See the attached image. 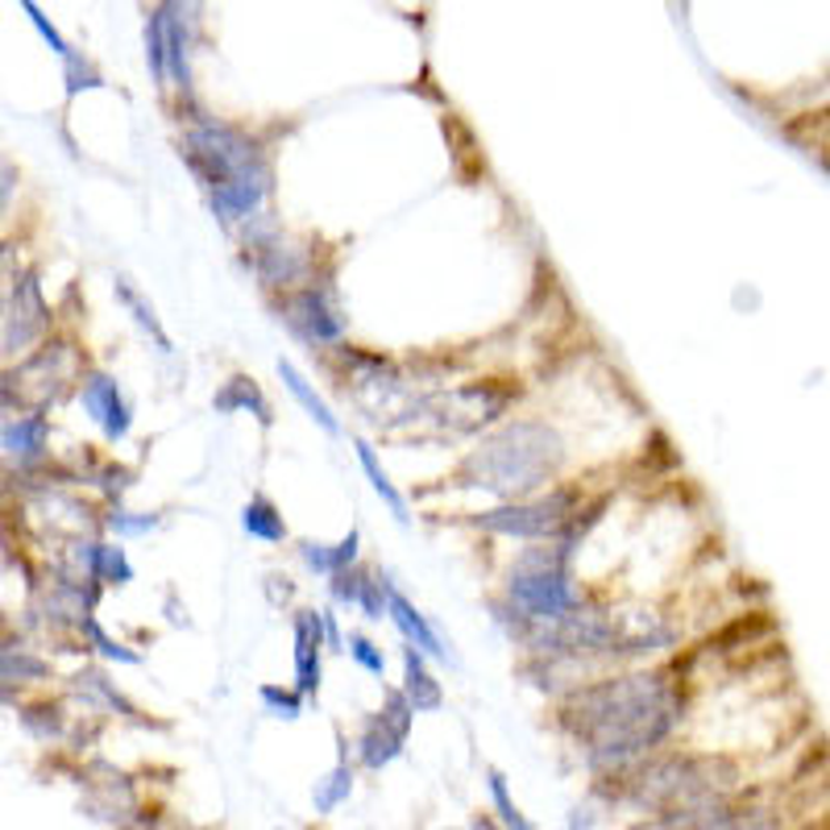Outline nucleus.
<instances>
[{"label":"nucleus","instance_id":"obj_1","mask_svg":"<svg viewBox=\"0 0 830 830\" xmlns=\"http://www.w3.org/2000/svg\"><path fill=\"white\" fill-rule=\"evenodd\" d=\"M686 719V677L677 664L594 673L557 698V727L578 743L594 777L631 768L664 748Z\"/></svg>","mask_w":830,"mask_h":830},{"label":"nucleus","instance_id":"obj_2","mask_svg":"<svg viewBox=\"0 0 830 830\" xmlns=\"http://www.w3.org/2000/svg\"><path fill=\"white\" fill-rule=\"evenodd\" d=\"M179 158L196 188L204 191L208 212L233 237L250 217L274 200V150L262 133L204 112L196 100H179Z\"/></svg>","mask_w":830,"mask_h":830},{"label":"nucleus","instance_id":"obj_3","mask_svg":"<svg viewBox=\"0 0 830 830\" xmlns=\"http://www.w3.org/2000/svg\"><path fill=\"white\" fill-rule=\"evenodd\" d=\"M564 466H569V440L561 437L557 423L544 416H511V420L494 423L470 453L461 457L449 486L482 490L499 502H516L561 482Z\"/></svg>","mask_w":830,"mask_h":830},{"label":"nucleus","instance_id":"obj_4","mask_svg":"<svg viewBox=\"0 0 830 830\" xmlns=\"http://www.w3.org/2000/svg\"><path fill=\"white\" fill-rule=\"evenodd\" d=\"M586 602H590V586L578 573V557L564 552L557 540L523 544L499 578V590L486 598L490 619L516 648L532 627L561 623L564 614H573Z\"/></svg>","mask_w":830,"mask_h":830},{"label":"nucleus","instance_id":"obj_5","mask_svg":"<svg viewBox=\"0 0 830 830\" xmlns=\"http://www.w3.org/2000/svg\"><path fill=\"white\" fill-rule=\"evenodd\" d=\"M598 793L652 818L664 810H686L706 801H731L739 784V768L727 756H698V752H660L643 756L631 768L598 777Z\"/></svg>","mask_w":830,"mask_h":830},{"label":"nucleus","instance_id":"obj_6","mask_svg":"<svg viewBox=\"0 0 830 830\" xmlns=\"http://www.w3.org/2000/svg\"><path fill=\"white\" fill-rule=\"evenodd\" d=\"M237 258L250 270V279L258 282L262 299L296 291L308 279H316L324 267L341 262V253L329 250L320 237L312 233H287L282 220L274 217V208H262L258 217H250L233 233Z\"/></svg>","mask_w":830,"mask_h":830},{"label":"nucleus","instance_id":"obj_7","mask_svg":"<svg viewBox=\"0 0 830 830\" xmlns=\"http://www.w3.org/2000/svg\"><path fill=\"white\" fill-rule=\"evenodd\" d=\"M590 494H594V490L586 482L561 478V482H552L549 490H540L532 499L494 502V507H486V511H470L461 523H466L470 532L494 536V540L544 544V540H557V536L569 528V519L590 502Z\"/></svg>","mask_w":830,"mask_h":830},{"label":"nucleus","instance_id":"obj_8","mask_svg":"<svg viewBox=\"0 0 830 830\" xmlns=\"http://www.w3.org/2000/svg\"><path fill=\"white\" fill-rule=\"evenodd\" d=\"M337 267H341V262L324 267L316 279H308L303 287H296V291H282V296L267 299L270 316H274L282 329L291 332V341H299L312 358H320V353L337 349L341 341H349V316H346V303H341Z\"/></svg>","mask_w":830,"mask_h":830},{"label":"nucleus","instance_id":"obj_9","mask_svg":"<svg viewBox=\"0 0 830 830\" xmlns=\"http://www.w3.org/2000/svg\"><path fill=\"white\" fill-rule=\"evenodd\" d=\"M411 727H416V706L408 702V693L399 686L382 690V706L361 722L358 731V764L370 768V772H382L391 760L408 752Z\"/></svg>","mask_w":830,"mask_h":830},{"label":"nucleus","instance_id":"obj_10","mask_svg":"<svg viewBox=\"0 0 830 830\" xmlns=\"http://www.w3.org/2000/svg\"><path fill=\"white\" fill-rule=\"evenodd\" d=\"M50 332V308L42 299V287H38V274L33 270H21L9 291V303H4V332H0V349L4 353H26L30 346H38Z\"/></svg>","mask_w":830,"mask_h":830},{"label":"nucleus","instance_id":"obj_11","mask_svg":"<svg viewBox=\"0 0 830 830\" xmlns=\"http://www.w3.org/2000/svg\"><path fill=\"white\" fill-rule=\"evenodd\" d=\"M79 403L88 411V420L100 423V432H104L109 444H121L133 432V403L126 399L121 382L109 370H96V366L83 370V378H79Z\"/></svg>","mask_w":830,"mask_h":830},{"label":"nucleus","instance_id":"obj_12","mask_svg":"<svg viewBox=\"0 0 830 830\" xmlns=\"http://www.w3.org/2000/svg\"><path fill=\"white\" fill-rule=\"evenodd\" d=\"M291 640H296V681L291 686L303 698H316L324 686V657H329L320 607H296L291 611Z\"/></svg>","mask_w":830,"mask_h":830},{"label":"nucleus","instance_id":"obj_13","mask_svg":"<svg viewBox=\"0 0 830 830\" xmlns=\"http://www.w3.org/2000/svg\"><path fill=\"white\" fill-rule=\"evenodd\" d=\"M387 619L394 623V631L403 636V643H411V648H420L428 660H440V664H453V643L444 640L437 631V623L428 619V614L411 602L399 586H391V602H387Z\"/></svg>","mask_w":830,"mask_h":830},{"label":"nucleus","instance_id":"obj_14","mask_svg":"<svg viewBox=\"0 0 830 830\" xmlns=\"http://www.w3.org/2000/svg\"><path fill=\"white\" fill-rule=\"evenodd\" d=\"M47 440H50V420L47 411H21L0 428V449L9 461H17V470H33L47 461Z\"/></svg>","mask_w":830,"mask_h":830},{"label":"nucleus","instance_id":"obj_15","mask_svg":"<svg viewBox=\"0 0 830 830\" xmlns=\"http://www.w3.org/2000/svg\"><path fill=\"white\" fill-rule=\"evenodd\" d=\"M212 411H217V416H246V411H250L267 432L274 428V403H270V394L262 391L258 378L241 374V370L229 374L217 391H212Z\"/></svg>","mask_w":830,"mask_h":830},{"label":"nucleus","instance_id":"obj_16","mask_svg":"<svg viewBox=\"0 0 830 830\" xmlns=\"http://www.w3.org/2000/svg\"><path fill=\"white\" fill-rule=\"evenodd\" d=\"M274 370H279V378H282V387H287V394L296 399L299 408L308 411V420H312L316 428L324 432V437H346V423L337 420V411L329 408V399H324V394L316 391V382H312L308 374H303V370H299L296 361H291V358H279V366H274Z\"/></svg>","mask_w":830,"mask_h":830},{"label":"nucleus","instance_id":"obj_17","mask_svg":"<svg viewBox=\"0 0 830 830\" xmlns=\"http://www.w3.org/2000/svg\"><path fill=\"white\" fill-rule=\"evenodd\" d=\"M241 532L258 540V544H270V549H282V544L296 540L291 528H287V519H282V507L270 499L267 490H253L250 502L241 507Z\"/></svg>","mask_w":830,"mask_h":830},{"label":"nucleus","instance_id":"obj_18","mask_svg":"<svg viewBox=\"0 0 830 830\" xmlns=\"http://www.w3.org/2000/svg\"><path fill=\"white\" fill-rule=\"evenodd\" d=\"M353 449H358V466H361V473H366L370 490H374L378 499H382V507L391 511L399 528H411V502H408V494H403V490L391 482V473L382 470V461H378V449L366 437H353Z\"/></svg>","mask_w":830,"mask_h":830},{"label":"nucleus","instance_id":"obj_19","mask_svg":"<svg viewBox=\"0 0 830 830\" xmlns=\"http://www.w3.org/2000/svg\"><path fill=\"white\" fill-rule=\"evenodd\" d=\"M399 657H403V686L399 690L408 693L416 714H437L440 706H444V690H440L437 673L428 669V657H423L420 648H411V643H403Z\"/></svg>","mask_w":830,"mask_h":830},{"label":"nucleus","instance_id":"obj_20","mask_svg":"<svg viewBox=\"0 0 830 830\" xmlns=\"http://www.w3.org/2000/svg\"><path fill=\"white\" fill-rule=\"evenodd\" d=\"M112 291H117V299L126 303V312L133 316V324H138L146 337H154V346L162 349V353H174V341L171 332L162 329V320H158L154 303L141 296L138 287H133V279H126V274H117V282H112Z\"/></svg>","mask_w":830,"mask_h":830},{"label":"nucleus","instance_id":"obj_21","mask_svg":"<svg viewBox=\"0 0 830 830\" xmlns=\"http://www.w3.org/2000/svg\"><path fill=\"white\" fill-rule=\"evenodd\" d=\"M349 798H353V768H349V760H337V764H332L312 789L316 814L320 818L332 814V810H341Z\"/></svg>","mask_w":830,"mask_h":830},{"label":"nucleus","instance_id":"obj_22","mask_svg":"<svg viewBox=\"0 0 830 830\" xmlns=\"http://www.w3.org/2000/svg\"><path fill=\"white\" fill-rule=\"evenodd\" d=\"M391 586H394L391 569H382V564H366V573H361V590H358V607H353V611H361L370 623L387 619Z\"/></svg>","mask_w":830,"mask_h":830},{"label":"nucleus","instance_id":"obj_23","mask_svg":"<svg viewBox=\"0 0 830 830\" xmlns=\"http://www.w3.org/2000/svg\"><path fill=\"white\" fill-rule=\"evenodd\" d=\"M50 664L33 657L26 648H0V686H30V681H47Z\"/></svg>","mask_w":830,"mask_h":830},{"label":"nucleus","instance_id":"obj_24","mask_svg":"<svg viewBox=\"0 0 830 830\" xmlns=\"http://www.w3.org/2000/svg\"><path fill=\"white\" fill-rule=\"evenodd\" d=\"M486 789H490V806H494V822H499L502 830H540L536 822H528V814L516 806V798H511V789H507V777H502L499 768H490L486 772Z\"/></svg>","mask_w":830,"mask_h":830},{"label":"nucleus","instance_id":"obj_25","mask_svg":"<svg viewBox=\"0 0 830 830\" xmlns=\"http://www.w3.org/2000/svg\"><path fill=\"white\" fill-rule=\"evenodd\" d=\"M162 528V516L158 511H129L121 502H112L109 516H104V532H112L117 540H138V536H150Z\"/></svg>","mask_w":830,"mask_h":830},{"label":"nucleus","instance_id":"obj_26","mask_svg":"<svg viewBox=\"0 0 830 830\" xmlns=\"http://www.w3.org/2000/svg\"><path fill=\"white\" fill-rule=\"evenodd\" d=\"M79 636H83V643H92L96 652L104 660H112V664H141V657L129 648V643H121V640H112L109 631H104V623L96 619V614H88L83 619V627H79Z\"/></svg>","mask_w":830,"mask_h":830},{"label":"nucleus","instance_id":"obj_27","mask_svg":"<svg viewBox=\"0 0 830 830\" xmlns=\"http://www.w3.org/2000/svg\"><path fill=\"white\" fill-rule=\"evenodd\" d=\"M291 544H296L299 564H303L312 578L329 581L332 573H337V544H324V540H312V536H299V540H291Z\"/></svg>","mask_w":830,"mask_h":830},{"label":"nucleus","instance_id":"obj_28","mask_svg":"<svg viewBox=\"0 0 830 830\" xmlns=\"http://www.w3.org/2000/svg\"><path fill=\"white\" fill-rule=\"evenodd\" d=\"M146 63H150V76H154L158 88H167V26H162V9L146 17Z\"/></svg>","mask_w":830,"mask_h":830},{"label":"nucleus","instance_id":"obj_29","mask_svg":"<svg viewBox=\"0 0 830 830\" xmlns=\"http://www.w3.org/2000/svg\"><path fill=\"white\" fill-rule=\"evenodd\" d=\"M258 702L267 706V714H274V719H299L308 698H303L296 686H279V681H267V686H258Z\"/></svg>","mask_w":830,"mask_h":830},{"label":"nucleus","instance_id":"obj_30","mask_svg":"<svg viewBox=\"0 0 830 830\" xmlns=\"http://www.w3.org/2000/svg\"><path fill=\"white\" fill-rule=\"evenodd\" d=\"M346 652H349V660H358L370 677H387V652H382V643L370 640L366 631H349Z\"/></svg>","mask_w":830,"mask_h":830},{"label":"nucleus","instance_id":"obj_31","mask_svg":"<svg viewBox=\"0 0 830 830\" xmlns=\"http://www.w3.org/2000/svg\"><path fill=\"white\" fill-rule=\"evenodd\" d=\"M361 573H366V561L349 564V569H341V573H332V578H329V598H332V607H358Z\"/></svg>","mask_w":830,"mask_h":830},{"label":"nucleus","instance_id":"obj_32","mask_svg":"<svg viewBox=\"0 0 830 830\" xmlns=\"http://www.w3.org/2000/svg\"><path fill=\"white\" fill-rule=\"evenodd\" d=\"M63 71H67V96H79L83 88H104V76L83 54H76V50L63 59Z\"/></svg>","mask_w":830,"mask_h":830},{"label":"nucleus","instance_id":"obj_33","mask_svg":"<svg viewBox=\"0 0 830 830\" xmlns=\"http://www.w3.org/2000/svg\"><path fill=\"white\" fill-rule=\"evenodd\" d=\"M17 4L26 9V17H30V26H33V30L42 33V42H47V47L54 50L59 59H67V54H71V47H67V38H63V33L54 30V21H50V17L42 13V9H38V0H17Z\"/></svg>","mask_w":830,"mask_h":830},{"label":"nucleus","instance_id":"obj_34","mask_svg":"<svg viewBox=\"0 0 830 830\" xmlns=\"http://www.w3.org/2000/svg\"><path fill=\"white\" fill-rule=\"evenodd\" d=\"M267 598H270V607H291V602H296L291 578H287V573H267Z\"/></svg>","mask_w":830,"mask_h":830},{"label":"nucleus","instance_id":"obj_35","mask_svg":"<svg viewBox=\"0 0 830 830\" xmlns=\"http://www.w3.org/2000/svg\"><path fill=\"white\" fill-rule=\"evenodd\" d=\"M320 614H324V643H329L332 657H341V652H346V631H341V619H337V611H332V607H320Z\"/></svg>","mask_w":830,"mask_h":830},{"label":"nucleus","instance_id":"obj_36","mask_svg":"<svg viewBox=\"0 0 830 830\" xmlns=\"http://www.w3.org/2000/svg\"><path fill=\"white\" fill-rule=\"evenodd\" d=\"M17 191V167L9 162V158H0V217L9 212V200H13Z\"/></svg>","mask_w":830,"mask_h":830},{"label":"nucleus","instance_id":"obj_37","mask_svg":"<svg viewBox=\"0 0 830 830\" xmlns=\"http://www.w3.org/2000/svg\"><path fill=\"white\" fill-rule=\"evenodd\" d=\"M473 830H502V827H499V822H494V818L478 814V818H473Z\"/></svg>","mask_w":830,"mask_h":830}]
</instances>
